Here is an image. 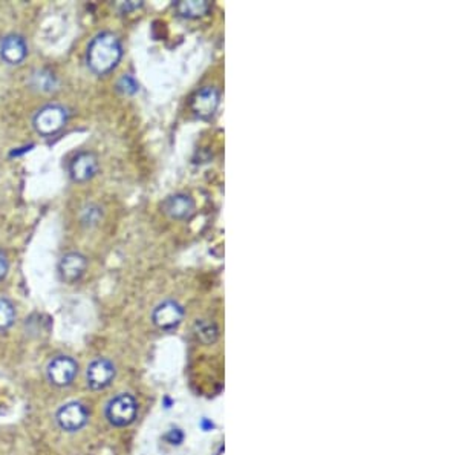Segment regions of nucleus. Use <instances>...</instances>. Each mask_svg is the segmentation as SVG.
<instances>
[{"mask_svg": "<svg viewBox=\"0 0 459 455\" xmlns=\"http://www.w3.org/2000/svg\"><path fill=\"white\" fill-rule=\"evenodd\" d=\"M123 59L121 39L112 31H100L90 39L85 54L88 69L97 77L109 76Z\"/></svg>", "mask_w": 459, "mask_h": 455, "instance_id": "obj_1", "label": "nucleus"}, {"mask_svg": "<svg viewBox=\"0 0 459 455\" xmlns=\"http://www.w3.org/2000/svg\"><path fill=\"white\" fill-rule=\"evenodd\" d=\"M71 120V111L61 103H46L37 109L31 118V126L37 135L48 138L57 135Z\"/></svg>", "mask_w": 459, "mask_h": 455, "instance_id": "obj_2", "label": "nucleus"}, {"mask_svg": "<svg viewBox=\"0 0 459 455\" xmlns=\"http://www.w3.org/2000/svg\"><path fill=\"white\" fill-rule=\"evenodd\" d=\"M100 172V158L92 150H80L68 162V175L72 183L86 184Z\"/></svg>", "mask_w": 459, "mask_h": 455, "instance_id": "obj_3", "label": "nucleus"}, {"mask_svg": "<svg viewBox=\"0 0 459 455\" xmlns=\"http://www.w3.org/2000/svg\"><path fill=\"white\" fill-rule=\"evenodd\" d=\"M138 413V403L133 396L131 394H118L114 397L106 406V418L107 422L117 426V427H124L132 425L136 418Z\"/></svg>", "mask_w": 459, "mask_h": 455, "instance_id": "obj_4", "label": "nucleus"}, {"mask_svg": "<svg viewBox=\"0 0 459 455\" xmlns=\"http://www.w3.org/2000/svg\"><path fill=\"white\" fill-rule=\"evenodd\" d=\"M88 266V256L81 252L64 253L57 264L59 278L64 284H77V282L86 275Z\"/></svg>", "mask_w": 459, "mask_h": 455, "instance_id": "obj_5", "label": "nucleus"}, {"mask_svg": "<svg viewBox=\"0 0 459 455\" xmlns=\"http://www.w3.org/2000/svg\"><path fill=\"white\" fill-rule=\"evenodd\" d=\"M184 321V308L179 302L173 299L162 300L161 304L156 305L152 312V322L156 329L162 331H173Z\"/></svg>", "mask_w": 459, "mask_h": 455, "instance_id": "obj_6", "label": "nucleus"}, {"mask_svg": "<svg viewBox=\"0 0 459 455\" xmlns=\"http://www.w3.org/2000/svg\"><path fill=\"white\" fill-rule=\"evenodd\" d=\"M78 372V363L69 356L54 358L46 367V376L52 385L64 388L69 386Z\"/></svg>", "mask_w": 459, "mask_h": 455, "instance_id": "obj_7", "label": "nucleus"}, {"mask_svg": "<svg viewBox=\"0 0 459 455\" xmlns=\"http://www.w3.org/2000/svg\"><path fill=\"white\" fill-rule=\"evenodd\" d=\"M220 103V94L215 86H204L193 94L190 100V109L195 117L201 120H210L217 111Z\"/></svg>", "mask_w": 459, "mask_h": 455, "instance_id": "obj_8", "label": "nucleus"}, {"mask_svg": "<svg viewBox=\"0 0 459 455\" xmlns=\"http://www.w3.org/2000/svg\"><path fill=\"white\" fill-rule=\"evenodd\" d=\"M55 420L63 431L77 432L85 427L89 420L88 408L80 402H69L59 409Z\"/></svg>", "mask_w": 459, "mask_h": 455, "instance_id": "obj_9", "label": "nucleus"}, {"mask_svg": "<svg viewBox=\"0 0 459 455\" xmlns=\"http://www.w3.org/2000/svg\"><path fill=\"white\" fill-rule=\"evenodd\" d=\"M162 212L170 220L187 221L196 212V203L190 194L177 192L172 194L162 201Z\"/></svg>", "mask_w": 459, "mask_h": 455, "instance_id": "obj_10", "label": "nucleus"}, {"mask_svg": "<svg viewBox=\"0 0 459 455\" xmlns=\"http://www.w3.org/2000/svg\"><path fill=\"white\" fill-rule=\"evenodd\" d=\"M28 57V43L23 35L17 32H9L0 39V59L6 65L17 66Z\"/></svg>", "mask_w": 459, "mask_h": 455, "instance_id": "obj_11", "label": "nucleus"}, {"mask_svg": "<svg viewBox=\"0 0 459 455\" xmlns=\"http://www.w3.org/2000/svg\"><path fill=\"white\" fill-rule=\"evenodd\" d=\"M115 379V365L107 359H95L89 363L86 371V380L88 385L92 389H105L107 388L112 380Z\"/></svg>", "mask_w": 459, "mask_h": 455, "instance_id": "obj_12", "label": "nucleus"}, {"mask_svg": "<svg viewBox=\"0 0 459 455\" xmlns=\"http://www.w3.org/2000/svg\"><path fill=\"white\" fill-rule=\"evenodd\" d=\"M28 85L39 94H52L59 89V78L48 68H37L31 72Z\"/></svg>", "mask_w": 459, "mask_h": 455, "instance_id": "obj_13", "label": "nucleus"}, {"mask_svg": "<svg viewBox=\"0 0 459 455\" xmlns=\"http://www.w3.org/2000/svg\"><path fill=\"white\" fill-rule=\"evenodd\" d=\"M211 4L208 0H179V2L174 4V11L178 13L182 19L195 20L201 19L210 13Z\"/></svg>", "mask_w": 459, "mask_h": 455, "instance_id": "obj_14", "label": "nucleus"}, {"mask_svg": "<svg viewBox=\"0 0 459 455\" xmlns=\"http://www.w3.org/2000/svg\"><path fill=\"white\" fill-rule=\"evenodd\" d=\"M193 331H195L196 338L204 345L215 343L219 338V330L216 324L207 319H198L195 322V326H193Z\"/></svg>", "mask_w": 459, "mask_h": 455, "instance_id": "obj_15", "label": "nucleus"}, {"mask_svg": "<svg viewBox=\"0 0 459 455\" xmlns=\"http://www.w3.org/2000/svg\"><path fill=\"white\" fill-rule=\"evenodd\" d=\"M103 207L95 203H88L80 208V223L85 227H95L103 220Z\"/></svg>", "mask_w": 459, "mask_h": 455, "instance_id": "obj_16", "label": "nucleus"}, {"mask_svg": "<svg viewBox=\"0 0 459 455\" xmlns=\"http://www.w3.org/2000/svg\"><path fill=\"white\" fill-rule=\"evenodd\" d=\"M16 321V308L5 296H0V331L11 329Z\"/></svg>", "mask_w": 459, "mask_h": 455, "instance_id": "obj_17", "label": "nucleus"}, {"mask_svg": "<svg viewBox=\"0 0 459 455\" xmlns=\"http://www.w3.org/2000/svg\"><path fill=\"white\" fill-rule=\"evenodd\" d=\"M117 90L124 95H133L140 90V83H138L136 78L131 74H126L121 78L118 80L117 83Z\"/></svg>", "mask_w": 459, "mask_h": 455, "instance_id": "obj_18", "label": "nucleus"}, {"mask_svg": "<svg viewBox=\"0 0 459 455\" xmlns=\"http://www.w3.org/2000/svg\"><path fill=\"white\" fill-rule=\"evenodd\" d=\"M9 273V261L6 253L4 250H0V282L5 280Z\"/></svg>", "mask_w": 459, "mask_h": 455, "instance_id": "obj_19", "label": "nucleus"}, {"mask_svg": "<svg viewBox=\"0 0 459 455\" xmlns=\"http://www.w3.org/2000/svg\"><path fill=\"white\" fill-rule=\"evenodd\" d=\"M141 6H143V2H135V0H132V2H121V4H119V10H121L123 13H131V11L138 10V8H141Z\"/></svg>", "mask_w": 459, "mask_h": 455, "instance_id": "obj_20", "label": "nucleus"}, {"mask_svg": "<svg viewBox=\"0 0 459 455\" xmlns=\"http://www.w3.org/2000/svg\"><path fill=\"white\" fill-rule=\"evenodd\" d=\"M165 439H167L172 444H179V443L182 442V439H184V435H182L181 431L173 430V431H170L167 435H165Z\"/></svg>", "mask_w": 459, "mask_h": 455, "instance_id": "obj_21", "label": "nucleus"}]
</instances>
